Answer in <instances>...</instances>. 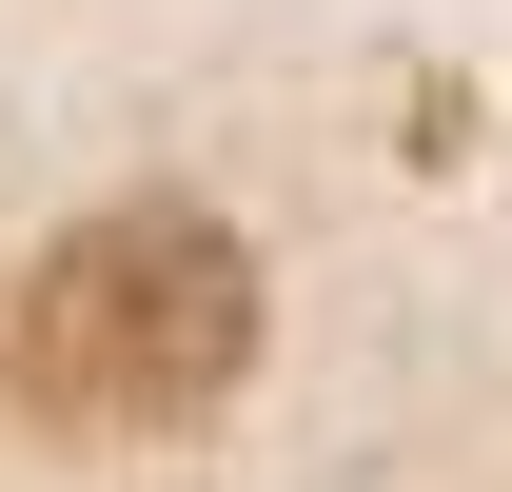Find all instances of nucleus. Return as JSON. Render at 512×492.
Here are the masks:
<instances>
[{
  "mask_svg": "<svg viewBox=\"0 0 512 492\" xmlns=\"http://www.w3.org/2000/svg\"><path fill=\"white\" fill-rule=\"evenodd\" d=\"M237 256L197 237V217H119V237H79L40 296H20V374H40V414H178L237 374Z\"/></svg>",
  "mask_w": 512,
  "mask_h": 492,
  "instance_id": "nucleus-1",
  "label": "nucleus"
}]
</instances>
